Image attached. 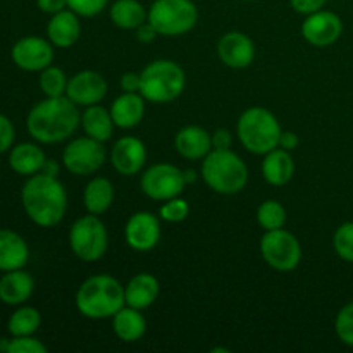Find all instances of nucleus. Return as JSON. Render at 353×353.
<instances>
[{"instance_id": "nucleus-25", "label": "nucleus", "mask_w": 353, "mask_h": 353, "mask_svg": "<svg viewBox=\"0 0 353 353\" xmlns=\"http://www.w3.org/2000/svg\"><path fill=\"white\" fill-rule=\"evenodd\" d=\"M45 161H47L45 152L37 143H19L10 148L9 165L19 176L30 178V176L38 174L43 169Z\"/></svg>"}, {"instance_id": "nucleus-11", "label": "nucleus", "mask_w": 353, "mask_h": 353, "mask_svg": "<svg viewBox=\"0 0 353 353\" xmlns=\"http://www.w3.org/2000/svg\"><path fill=\"white\" fill-rule=\"evenodd\" d=\"M107 161V150L103 141L95 138H76L62 152V164L71 174L90 176L95 174Z\"/></svg>"}, {"instance_id": "nucleus-43", "label": "nucleus", "mask_w": 353, "mask_h": 353, "mask_svg": "<svg viewBox=\"0 0 353 353\" xmlns=\"http://www.w3.org/2000/svg\"><path fill=\"white\" fill-rule=\"evenodd\" d=\"M134 31H137V38L141 41V43H152V41L159 37L157 30H155L148 21L141 24V26H138Z\"/></svg>"}, {"instance_id": "nucleus-24", "label": "nucleus", "mask_w": 353, "mask_h": 353, "mask_svg": "<svg viewBox=\"0 0 353 353\" xmlns=\"http://www.w3.org/2000/svg\"><path fill=\"white\" fill-rule=\"evenodd\" d=\"M293 174H295V164H293V159L288 150L278 147L264 155V161H262V176H264V179L269 185H288L292 181Z\"/></svg>"}, {"instance_id": "nucleus-40", "label": "nucleus", "mask_w": 353, "mask_h": 353, "mask_svg": "<svg viewBox=\"0 0 353 353\" xmlns=\"http://www.w3.org/2000/svg\"><path fill=\"white\" fill-rule=\"evenodd\" d=\"M231 143H233V137H231V131L226 128H221L216 130L212 134V147L216 150H230Z\"/></svg>"}, {"instance_id": "nucleus-27", "label": "nucleus", "mask_w": 353, "mask_h": 353, "mask_svg": "<svg viewBox=\"0 0 353 353\" xmlns=\"http://www.w3.org/2000/svg\"><path fill=\"white\" fill-rule=\"evenodd\" d=\"M81 126L86 137L95 138V140L105 143L112 137V131L116 124H114L112 116H110V110L95 103V105L85 107V110L81 114Z\"/></svg>"}, {"instance_id": "nucleus-38", "label": "nucleus", "mask_w": 353, "mask_h": 353, "mask_svg": "<svg viewBox=\"0 0 353 353\" xmlns=\"http://www.w3.org/2000/svg\"><path fill=\"white\" fill-rule=\"evenodd\" d=\"M14 138H16V131H14L12 121L0 114V154L14 147Z\"/></svg>"}, {"instance_id": "nucleus-4", "label": "nucleus", "mask_w": 353, "mask_h": 353, "mask_svg": "<svg viewBox=\"0 0 353 353\" xmlns=\"http://www.w3.org/2000/svg\"><path fill=\"white\" fill-rule=\"evenodd\" d=\"M202 178L219 195H236L247 186L248 169L233 150H212L203 157Z\"/></svg>"}, {"instance_id": "nucleus-39", "label": "nucleus", "mask_w": 353, "mask_h": 353, "mask_svg": "<svg viewBox=\"0 0 353 353\" xmlns=\"http://www.w3.org/2000/svg\"><path fill=\"white\" fill-rule=\"evenodd\" d=\"M326 2L327 0H290V3H292V7L295 12L305 14V16L324 9Z\"/></svg>"}, {"instance_id": "nucleus-33", "label": "nucleus", "mask_w": 353, "mask_h": 353, "mask_svg": "<svg viewBox=\"0 0 353 353\" xmlns=\"http://www.w3.org/2000/svg\"><path fill=\"white\" fill-rule=\"evenodd\" d=\"M333 247L341 261L353 264V221L343 223L334 231Z\"/></svg>"}, {"instance_id": "nucleus-15", "label": "nucleus", "mask_w": 353, "mask_h": 353, "mask_svg": "<svg viewBox=\"0 0 353 353\" xmlns=\"http://www.w3.org/2000/svg\"><path fill=\"white\" fill-rule=\"evenodd\" d=\"M107 95V81L100 72L81 71L71 76L65 88V97L76 105L88 107L100 103Z\"/></svg>"}, {"instance_id": "nucleus-41", "label": "nucleus", "mask_w": 353, "mask_h": 353, "mask_svg": "<svg viewBox=\"0 0 353 353\" xmlns=\"http://www.w3.org/2000/svg\"><path fill=\"white\" fill-rule=\"evenodd\" d=\"M121 88L123 92H130V93H140V85H141V79L140 74L137 72H124L121 76Z\"/></svg>"}, {"instance_id": "nucleus-48", "label": "nucleus", "mask_w": 353, "mask_h": 353, "mask_svg": "<svg viewBox=\"0 0 353 353\" xmlns=\"http://www.w3.org/2000/svg\"><path fill=\"white\" fill-rule=\"evenodd\" d=\"M212 353H217V352H224V353H230V350L228 348H214V350H210Z\"/></svg>"}, {"instance_id": "nucleus-17", "label": "nucleus", "mask_w": 353, "mask_h": 353, "mask_svg": "<svg viewBox=\"0 0 353 353\" xmlns=\"http://www.w3.org/2000/svg\"><path fill=\"white\" fill-rule=\"evenodd\" d=\"M217 55L228 68L245 69L254 62L255 45L248 34L241 31H230L221 37L217 43Z\"/></svg>"}, {"instance_id": "nucleus-46", "label": "nucleus", "mask_w": 353, "mask_h": 353, "mask_svg": "<svg viewBox=\"0 0 353 353\" xmlns=\"http://www.w3.org/2000/svg\"><path fill=\"white\" fill-rule=\"evenodd\" d=\"M9 343L10 340H7V338H0V352L9 353Z\"/></svg>"}, {"instance_id": "nucleus-10", "label": "nucleus", "mask_w": 353, "mask_h": 353, "mask_svg": "<svg viewBox=\"0 0 353 353\" xmlns=\"http://www.w3.org/2000/svg\"><path fill=\"white\" fill-rule=\"evenodd\" d=\"M141 192L152 200L165 202L185 192L186 179L181 169L174 164L161 162L154 164L141 174Z\"/></svg>"}, {"instance_id": "nucleus-30", "label": "nucleus", "mask_w": 353, "mask_h": 353, "mask_svg": "<svg viewBox=\"0 0 353 353\" xmlns=\"http://www.w3.org/2000/svg\"><path fill=\"white\" fill-rule=\"evenodd\" d=\"M41 316L34 307H19L10 314L7 330L12 336H30L40 330Z\"/></svg>"}, {"instance_id": "nucleus-47", "label": "nucleus", "mask_w": 353, "mask_h": 353, "mask_svg": "<svg viewBox=\"0 0 353 353\" xmlns=\"http://www.w3.org/2000/svg\"><path fill=\"white\" fill-rule=\"evenodd\" d=\"M183 174H185L186 185H188L190 181H195V179H196V172L195 171H183Z\"/></svg>"}, {"instance_id": "nucleus-34", "label": "nucleus", "mask_w": 353, "mask_h": 353, "mask_svg": "<svg viewBox=\"0 0 353 353\" xmlns=\"http://www.w3.org/2000/svg\"><path fill=\"white\" fill-rule=\"evenodd\" d=\"M190 205L181 196H174L171 200H165L164 205L159 210V216L165 223H183L188 217Z\"/></svg>"}, {"instance_id": "nucleus-22", "label": "nucleus", "mask_w": 353, "mask_h": 353, "mask_svg": "<svg viewBox=\"0 0 353 353\" xmlns=\"http://www.w3.org/2000/svg\"><path fill=\"white\" fill-rule=\"evenodd\" d=\"M110 116L114 124L121 130H131L138 126L145 116V99L141 93L124 92L110 105Z\"/></svg>"}, {"instance_id": "nucleus-32", "label": "nucleus", "mask_w": 353, "mask_h": 353, "mask_svg": "<svg viewBox=\"0 0 353 353\" xmlns=\"http://www.w3.org/2000/svg\"><path fill=\"white\" fill-rule=\"evenodd\" d=\"M68 81L64 71L55 65H48L43 71H40V90L43 92L45 97H62L65 95V88H68Z\"/></svg>"}, {"instance_id": "nucleus-28", "label": "nucleus", "mask_w": 353, "mask_h": 353, "mask_svg": "<svg viewBox=\"0 0 353 353\" xmlns=\"http://www.w3.org/2000/svg\"><path fill=\"white\" fill-rule=\"evenodd\" d=\"M110 19L117 28L134 31L148 21V10L140 0H116L110 6Z\"/></svg>"}, {"instance_id": "nucleus-7", "label": "nucleus", "mask_w": 353, "mask_h": 353, "mask_svg": "<svg viewBox=\"0 0 353 353\" xmlns=\"http://www.w3.org/2000/svg\"><path fill=\"white\" fill-rule=\"evenodd\" d=\"M199 9L192 0H154L148 9V23L162 37H181L195 28Z\"/></svg>"}, {"instance_id": "nucleus-29", "label": "nucleus", "mask_w": 353, "mask_h": 353, "mask_svg": "<svg viewBox=\"0 0 353 353\" xmlns=\"http://www.w3.org/2000/svg\"><path fill=\"white\" fill-rule=\"evenodd\" d=\"M83 202H85L88 214L100 216V214L107 212L114 202V186L112 183H110V179L102 178V176L93 178L92 181L85 186Z\"/></svg>"}, {"instance_id": "nucleus-23", "label": "nucleus", "mask_w": 353, "mask_h": 353, "mask_svg": "<svg viewBox=\"0 0 353 353\" xmlns=\"http://www.w3.org/2000/svg\"><path fill=\"white\" fill-rule=\"evenodd\" d=\"M159 292H161V285H159L157 278L148 272H140V274L133 276L130 283L124 286L126 305L134 307L138 310L148 309L155 303Z\"/></svg>"}, {"instance_id": "nucleus-3", "label": "nucleus", "mask_w": 353, "mask_h": 353, "mask_svg": "<svg viewBox=\"0 0 353 353\" xmlns=\"http://www.w3.org/2000/svg\"><path fill=\"white\" fill-rule=\"evenodd\" d=\"M76 309L88 319H109L124 305V286L109 274H95L81 283L74 296Z\"/></svg>"}, {"instance_id": "nucleus-45", "label": "nucleus", "mask_w": 353, "mask_h": 353, "mask_svg": "<svg viewBox=\"0 0 353 353\" xmlns=\"http://www.w3.org/2000/svg\"><path fill=\"white\" fill-rule=\"evenodd\" d=\"M41 172H43V174H48V176H55V178H57L59 164L55 161H50V159H47V161H45L43 169H41Z\"/></svg>"}, {"instance_id": "nucleus-21", "label": "nucleus", "mask_w": 353, "mask_h": 353, "mask_svg": "<svg viewBox=\"0 0 353 353\" xmlns=\"http://www.w3.org/2000/svg\"><path fill=\"white\" fill-rule=\"evenodd\" d=\"M30 259V247L19 233L12 230H0V271L23 269Z\"/></svg>"}, {"instance_id": "nucleus-31", "label": "nucleus", "mask_w": 353, "mask_h": 353, "mask_svg": "<svg viewBox=\"0 0 353 353\" xmlns=\"http://www.w3.org/2000/svg\"><path fill=\"white\" fill-rule=\"evenodd\" d=\"M288 214L283 203L278 200H265L259 205L257 209V223L261 224L262 230L265 231H274L285 228Z\"/></svg>"}, {"instance_id": "nucleus-19", "label": "nucleus", "mask_w": 353, "mask_h": 353, "mask_svg": "<svg viewBox=\"0 0 353 353\" xmlns=\"http://www.w3.org/2000/svg\"><path fill=\"white\" fill-rule=\"evenodd\" d=\"M174 148L188 161H200L212 150V134L200 126H185L174 138Z\"/></svg>"}, {"instance_id": "nucleus-26", "label": "nucleus", "mask_w": 353, "mask_h": 353, "mask_svg": "<svg viewBox=\"0 0 353 353\" xmlns=\"http://www.w3.org/2000/svg\"><path fill=\"white\" fill-rule=\"evenodd\" d=\"M112 330L121 341L134 343V341L141 340L143 334L147 333V319L143 317L141 310L124 305L112 317Z\"/></svg>"}, {"instance_id": "nucleus-14", "label": "nucleus", "mask_w": 353, "mask_h": 353, "mask_svg": "<svg viewBox=\"0 0 353 353\" xmlns=\"http://www.w3.org/2000/svg\"><path fill=\"white\" fill-rule=\"evenodd\" d=\"M126 243L137 252H150L161 240V221L152 212H134L124 228Z\"/></svg>"}, {"instance_id": "nucleus-44", "label": "nucleus", "mask_w": 353, "mask_h": 353, "mask_svg": "<svg viewBox=\"0 0 353 353\" xmlns=\"http://www.w3.org/2000/svg\"><path fill=\"white\" fill-rule=\"evenodd\" d=\"M300 143V138L299 134L293 133V131H281V137H279V148H285V150L292 152L299 147Z\"/></svg>"}, {"instance_id": "nucleus-49", "label": "nucleus", "mask_w": 353, "mask_h": 353, "mask_svg": "<svg viewBox=\"0 0 353 353\" xmlns=\"http://www.w3.org/2000/svg\"><path fill=\"white\" fill-rule=\"evenodd\" d=\"M243 2H250V0H243Z\"/></svg>"}, {"instance_id": "nucleus-42", "label": "nucleus", "mask_w": 353, "mask_h": 353, "mask_svg": "<svg viewBox=\"0 0 353 353\" xmlns=\"http://www.w3.org/2000/svg\"><path fill=\"white\" fill-rule=\"evenodd\" d=\"M37 6L45 14H57L68 9V0H37Z\"/></svg>"}, {"instance_id": "nucleus-16", "label": "nucleus", "mask_w": 353, "mask_h": 353, "mask_svg": "<svg viewBox=\"0 0 353 353\" xmlns=\"http://www.w3.org/2000/svg\"><path fill=\"white\" fill-rule=\"evenodd\" d=\"M110 162L119 174H138L147 162V147L140 138L128 134L114 143L110 150Z\"/></svg>"}, {"instance_id": "nucleus-8", "label": "nucleus", "mask_w": 353, "mask_h": 353, "mask_svg": "<svg viewBox=\"0 0 353 353\" xmlns=\"http://www.w3.org/2000/svg\"><path fill=\"white\" fill-rule=\"evenodd\" d=\"M69 247L79 261H100L109 248V234H107L105 224L95 214L76 219L69 230Z\"/></svg>"}, {"instance_id": "nucleus-35", "label": "nucleus", "mask_w": 353, "mask_h": 353, "mask_svg": "<svg viewBox=\"0 0 353 353\" xmlns=\"http://www.w3.org/2000/svg\"><path fill=\"white\" fill-rule=\"evenodd\" d=\"M334 331L341 343L353 347V302L347 303L338 312L336 321H334Z\"/></svg>"}, {"instance_id": "nucleus-36", "label": "nucleus", "mask_w": 353, "mask_h": 353, "mask_svg": "<svg viewBox=\"0 0 353 353\" xmlns=\"http://www.w3.org/2000/svg\"><path fill=\"white\" fill-rule=\"evenodd\" d=\"M9 353H47V347L33 334L30 336H12L9 343Z\"/></svg>"}, {"instance_id": "nucleus-37", "label": "nucleus", "mask_w": 353, "mask_h": 353, "mask_svg": "<svg viewBox=\"0 0 353 353\" xmlns=\"http://www.w3.org/2000/svg\"><path fill=\"white\" fill-rule=\"evenodd\" d=\"M109 0H68V7L81 17L99 16L107 7Z\"/></svg>"}, {"instance_id": "nucleus-12", "label": "nucleus", "mask_w": 353, "mask_h": 353, "mask_svg": "<svg viewBox=\"0 0 353 353\" xmlns=\"http://www.w3.org/2000/svg\"><path fill=\"white\" fill-rule=\"evenodd\" d=\"M12 62L28 72H40L54 62V45L40 37H24L10 50Z\"/></svg>"}, {"instance_id": "nucleus-9", "label": "nucleus", "mask_w": 353, "mask_h": 353, "mask_svg": "<svg viewBox=\"0 0 353 353\" xmlns=\"http://www.w3.org/2000/svg\"><path fill=\"white\" fill-rule=\"evenodd\" d=\"M261 254L268 265L279 272L293 271L302 261V247L299 240L285 228L265 231L261 240Z\"/></svg>"}, {"instance_id": "nucleus-18", "label": "nucleus", "mask_w": 353, "mask_h": 353, "mask_svg": "<svg viewBox=\"0 0 353 353\" xmlns=\"http://www.w3.org/2000/svg\"><path fill=\"white\" fill-rule=\"evenodd\" d=\"M47 37L54 47H72L81 37V23L78 14L69 7L57 14H52L47 24Z\"/></svg>"}, {"instance_id": "nucleus-1", "label": "nucleus", "mask_w": 353, "mask_h": 353, "mask_svg": "<svg viewBox=\"0 0 353 353\" xmlns=\"http://www.w3.org/2000/svg\"><path fill=\"white\" fill-rule=\"evenodd\" d=\"M81 124L78 105L62 97H47L33 105L26 117L28 133L38 143H61Z\"/></svg>"}, {"instance_id": "nucleus-20", "label": "nucleus", "mask_w": 353, "mask_h": 353, "mask_svg": "<svg viewBox=\"0 0 353 353\" xmlns=\"http://www.w3.org/2000/svg\"><path fill=\"white\" fill-rule=\"evenodd\" d=\"M34 292V279L23 269L7 271L0 278V302L6 305H23Z\"/></svg>"}, {"instance_id": "nucleus-6", "label": "nucleus", "mask_w": 353, "mask_h": 353, "mask_svg": "<svg viewBox=\"0 0 353 353\" xmlns=\"http://www.w3.org/2000/svg\"><path fill=\"white\" fill-rule=\"evenodd\" d=\"M140 93L154 103H168L178 99L186 85L185 71L174 61H154L140 72Z\"/></svg>"}, {"instance_id": "nucleus-13", "label": "nucleus", "mask_w": 353, "mask_h": 353, "mask_svg": "<svg viewBox=\"0 0 353 353\" xmlns=\"http://www.w3.org/2000/svg\"><path fill=\"white\" fill-rule=\"evenodd\" d=\"M343 33V21L336 12L317 10L309 14L302 23V34L314 47H330L336 43Z\"/></svg>"}, {"instance_id": "nucleus-2", "label": "nucleus", "mask_w": 353, "mask_h": 353, "mask_svg": "<svg viewBox=\"0 0 353 353\" xmlns=\"http://www.w3.org/2000/svg\"><path fill=\"white\" fill-rule=\"evenodd\" d=\"M21 202L26 216L40 228H54L64 219L68 195L64 185L55 176H30L21 188Z\"/></svg>"}, {"instance_id": "nucleus-5", "label": "nucleus", "mask_w": 353, "mask_h": 353, "mask_svg": "<svg viewBox=\"0 0 353 353\" xmlns=\"http://www.w3.org/2000/svg\"><path fill=\"white\" fill-rule=\"evenodd\" d=\"M281 131L278 117L264 107H250L245 110L236 126L241 145L255 155H265L278 148Z\"/></svg>"}]
</instances>
